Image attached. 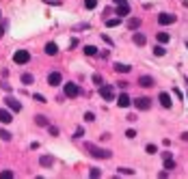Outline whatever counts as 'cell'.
Here are the masks:
<instances>
[{
    "label": "cell",
    "mask_w": 188,
    "mask_h": 179,
    "mask_svg": "<svg viewBox=\"0 0 188 179\" xmlns=\"http://www.w3.org/2000/svg\"><path fill=\"white\" fill-rule=\"evenodd\" d=\"M102 39H104V41H106V43H108V45H112V39H110V37H106V35H102Z\"/></svg>",
    "instance_id": "38"
},
{
    "label": "cell",
    "mask_w": 188,
    "mask_h": 179,
    "mask_svg": "<svg viewBox=\"0 0 188 179\" xmlns=\"http://www.w3.org/2000/svg\"><path fill=\"white\" fill-rule=\"evenodd\" d=\"M186 47H188V41H186Z\"/></svg>",
    "instance_id": "42"
},
{
    "label": "cell",
    "mask_w": 188,
    "mask_h": 179,
    "mask_svg": "<svg viewBox=\"0 0 188 179\" xmlns=\"http://www.w3.org/2000/svg\"><path fill=\"white\" fill-rule=\"evenodd\" d=\"M117 173H119V175H134V171H132V168H121V166L117 168Z\"/></svg>",
    "instance_id": "29"
},
{
    "label": "cell",
    "mask_w": 188,
    "mask_h": 179,
    "mask_svg": "<svg viewBox=\"0 0 188 179\" xmlns=\"http://www.w3.org/2000/svg\"><path fill=\"white\" fill-rule=\"evenodd\" d=\"M182 140H184V142H188V132H184V134H182Z\"/></svg>",
    "instance_id": "39"
},
{
    "label": "cell",
    "mask_w": 188,
    "mask_h": 179,
    "mask_svg": "<svg viewBox=\"0 0 188 179\" xmlns=\"http://www.w3.org/2000/svg\"><path fill=\"white\" fill-rule=\"evenodd\" d=\"M33 82H35L33 74H22V84H33Z\"/></svg>",
    "instance_id": "25"
},
{
    "label": "cell",
    "mask_w": 188,
    "mask_h": 179,
    "mask_svg": "<svg viewBox=\"0 0 188 179\" xmlns=\"http://www.w3.org/2000/svg\"><path fill=\"white\" fill-rule=\"evenodd\" d=\"M82 134H85V128H78V130H76V134H74V136H76V138H80Z\"/></svg>",
    "instance_id": "36"
},
{
    "label": "cell",
    "mask_w": 188,
    "mask_h": 179,
    "mask_svg": "<svg viewBox=\"0 0 188 179\" xmlns=\"http://www.w3.org/2000/svg\"><path fill=\"white\" fill-rule=\"evenodd\" d=\"M130 104H132V99H130L128 93H121V95L117 97V106H119V108H128Z\"/></svg>",
    "instance_id": "13"
},
{
    "label": "cell",
    "mask_w": 188,
    "mask_h": 179,
    "mask_svg": "<svg viewBox=\"0 0 188 179\" xmlns=\"http://www.w3.org/2000/svg\"><path fill=\"white\" fill-rule=\"evenodd\" d=\"M85 121H89V123L95 121V114H93V112H85Z\"/></svg>",
    "instance_id": "34"
},
{
    "label": "cell",
    "mask_w": 188,
    "mask_h": 179,
    "mask_svg": "<svg viewBox=\"0 0 188 179\" xmlns=\"http://www.w3.org/2000/svg\"><path fill=\"white\" fill-rule=\"evenodd\" d=\"M2 35H4V26H0V37H2Z\"/></svg>",
    "instance_id": "41"
},
{
    "label": "cell",
    "mask_w": 188,
    "mask_h": 179,
    "mask_svg": "<svg viewBox=\"0 0 188 179\" xmlns=\"http://www.w3.org/2000/svg\"><path fill=\"white\" fill-rule=\"evenodd\" d=\"M145 151H147V153H149V155H154V153H158V147H156V145H151V142H149V145H147V147H145Z\"/></svg>",
    "instance_id": "28"
},
{
    "label": "cell",
    "mask_w": 188,
    "mask_h": 179,
    "mask_svg": "<svg viewBox=\"0 0 188 179\" xmlns=\"http://www.w3.org/2000/svg\"><path fill=\"white\" fill-rule=\"evenodd\" d=\"M128 28H130V30H139V28H141V20H139V17H130V20H128Z\"/></svg>",
    "instance_id": "19"
},
{
    "label": "cell",
    "mask_w": 188,
    "mask_h": 179,
    "mask_svg": "<svg viewBox=\"0 0 188 179\" xmlns=\"http://www.w3.org/2000/svg\"><path fill=\"white\" fill-rule=\"evenodd\" d=\"M126 136H128V138H134V136H136V130H134V128L126 130Z\"/></svg>",
    "instance_id": "35"
},
{
    "label": "cell",
    "mask_w": 188,
    "mask_h": 179,
    "mask_svg": "<svg viewBox=\"0 0 188 179\" xmlns=\"http://www.w3.org/2000/svg\"><path fill=\"white\" fill-rule=\"evenodd\" d=\"M39 164H41L44 168H50V166L54 164V158H52V155H41V158H39Z\"/></svg>",
    "instance_id": "18"
},
{
    "label": "cell",
    "mask_w": 188,
    "mask_h": 179,
    "mask_svg": "<svg viewBox=\"0 0 188 179\" xmlns=\"http://www.w3.org/2000/svg\"><path fill=\"white\" fill-rule=\"evenodd\" d=\"M48 132H50V136H58V128H54V125H48Z\"/></svg>",
    "instance_id": "32"
},
{
    "label": "cell",
    "mask_w": 188,
    "mask_h": 179,
    "mask_svg": "<svg viewBox=\"0 0 188 179\" xmlns=\"http://www.w3.org/2000/svg\"><path fill=\"white\" fill-rule=\"evenodd\" d=\"M85 149L93 155L95 160H108V158L112 155L108 149H102V147H97V145H93V142H85Z\"/></svg>",
    "instance_id": "1"
},
{
    "label": "cell",
    "mask_w": 188,
    "mask_h": 179,
    "mask_svg": "<svg viewBox=\"0 0 188 179\" xmlns=\"http://www.w3.org/2000/svg\"><path fill=\"white\" fill-rule=\"evenodd\" d=\"M91 80H93V84H97V87H102V84H104V78H102L99 74H93V78H91Z\"/></svg>",
    "instance_id": "27"
},
{
    "label": "cell",
    "mask_w": 188,
    "mask_h": 179,
    "mask_svg": "<svg viewBox=\"0 0 188 179\" xmlns=\"http://www.w3.org/2000/svg\"><path fill=\"white\" fill-rule=\"evenodd\" d=\"M13 63H15V65H26V63H30V52H28V50H17V52L13 54Z\"/></svg>",
    "instance_id": "3"
},
{
    "label": "cell",
    "mask_w": 188,
    "mask_h": 179,
    "mask_svg": "<svg viewBox=\"0 0 188 179\" xmlns=\"http://www.w3.org/2000/svg\"><path fill=\"white\" fill-rule=\"evenodd\" d=\"M35 99H37V101H41V104L46 101V97H44V95H39V93H35Z\"/></svg>",
    "instance_id": "37"
},
{
    "label": "cell",
    "mask_w": 188,
    "mask_h": 179,
    "mask_svg": "<svg viewBox=\"0 0 188 179\" xmlns=\"http://www.w3.org/2000/svg\"><path fill=\"white\" fill-rule=\"evenodd\" d=\"M115 71H117V74H130L132 67L126 65V63H115Z\"/></svg>",
    "instance_id": "17"
},
{
    "label": "cell",
    "mask_w": 188,
    "mask_h": 179,
    "mask_svg": "<svg viewBox=\"0 0 188 179\" xmlns=\"http://www.w3.org/2000/svg\"><path fill=\"white\" fill-rule=\"evenodd\" d=\"M156 41H158V43H162V45H167L169 41H171V37H169L167 33H158V35H156Z\"/></svg>",
    "instance_id": "20"
},
{
    "label": "cell",
    "mask_w": 188,
    "mask_h": 179,
    "mask_svg": "<svg viewBox=\"0 0 188 179\" xmlns=\"http://www.w3.org/2000/svg\"><path fill=\"white\" fill-rule=\"evenodd\" d=\"M99 95H102V99L112 101V99H115V89H112L110 84H102V87H99Z\"/></svg>",
    "instance_id": "6"
},
{
    "label": "cell",
    "mask_w": 188,
    "mask_h": 179,
    "mask_svg": "<svg viewBox=\"0 0 188 179\" xmlns=\"http://www.w3.org/2000/svg\"><path fill=\"white\" fill-rule=\"evenodd\" d=\"M132 41H134V45H139V47H143V45L147 43V37H145L143 33H134V35H132Z\"/></svg>",
    "instance_id": "15"
},
{
    "label": "cell",
    "mask_w": 188,
    "mask_h": 179,
    "mask_svg": "<svg viewBox=\"0 0 188 179\" xmlns=\"http://www.w3.org/2000/svg\"><path fill=\"white\" fill-rule=\"evenodd\" d=\"M85 7L87 9H95L97 7V0H85Z\"/></svg>",
    "instance_id": "30"
},
{
    "label": "cell",
    "mask_w": 188,
    "mask_h": 179,
    "mask_svg": "<svg viewBox=\"0 0 188 179\" xmlns=\"http://www.w3.org/2000/svg\"><path fill=\"white\" fill-rule=\"evenodd\" d=\"M175 15L173 13H158V24L160 26H171V24H175Z\"/></svg>",
    "instance_id": "5"
},
{
    "label": "cell",
    "mask_w": 188,
    "mask_h": 179,
    "mask_svg": "<svg viewBox=\"0 0 188 179\" xmlns=\"http://www.w3.org/2000/svg\"><path fill=\"white\" fill-rule=\"evenodd\" d=\"M162 162H164V171H171V168H175V160H173V155L167 151V153H162Z\"/></svg>",
    "instance_id": "12"
},
{
    "label": "cell",
    "mask_w": 188,
    "mask_h": 179,
    "mask_svg": "<svg viewBox=\"0 0 188 179\" xmlns=\"http://www.w3.org/2000/svg\"><path fill=\"white\" fill-rule=\"evenodd\" d=\"M0 138H2V140H11L13 136H11V132H9V130H4V128H0Z\"/></svg>",
    "instance_id": "26"
},
{
    "label": "cell",
    "mask_w": 188,
    "mask_h": 179,
    "mask_svg": "<svg viewBox=\"0 0 188 179\" xmlns=\"http://www.w3.org/2000/svg\"><path fill=\"white\" fill-rule=\"evenodd\" d=\"M4 106L11 110V112H20L22 110V101H17L15 97H11V95H7L4 97Z\"/></svg>",
    "instance_id": "4"
},
{
    "label": "cell",
    "mask_w": 188,
    "mask_h": 179,
    "mask_svg": "<svg viewBox=\"0 0 188 179\" xmlns=\"http://www.w3.org/2000/svg\"><path fill=\"white\" fill-rule=\"evenodd\" d=\"M61 82H63V76H61L58 71H50V74H48V84H50V87H58Z\"/></svg>",
    "instance_id": "8"
},
{
    "label": "cell",
    "mask_w": 188,
    "mask_h": 179,
    "mask_svg": "<svg viewBox=\"0 0 188 179\" xmlns=\"http://www.w3.org/2000/svg\"><path fill=\"white\" fill-rule=\"evenodd\" d=\"M11 121H13V114H11V110H7V108H0V123L9 125Z\"/></svg>",
    "instance_id": "14"
},
{
    "label": "cell",
    "mask_w": 188,
    "mask_h": 179,
    "mask_svg": "<svg viewBox=\"0 0 188 179\" xmlns=\"http://www.w3.org/2000/svg\"><path fill=\"white\" fill-rule=\"evenodd\" d=\"M63 93H65V97H69V99H74V97H78L82 91L78 84H74V82H65L63 84Z\"/></svg>",
    "instance_id": "2"
},
{
    "label": "cell",
    "mask_w": 188,
    "mask_h": 179,
    "mask_svg": "<svg viewBox=\"0 0 188 179\" xmlns=\"http://www.w3.org/2000/svg\"><path fill=\"white\" fill-rule=\"evenodd\" d=\"M121 24V17H110V20H106V26L108 28H115V26H119Z\"/></svg>",
    "instance_id": "24"
},
{
    "label": "cell",
    "mask_w": 188,
    "mask_h": 179,
    "mask_svg": "<svg viewBox=\"0 0 188 179\" xmlns=\"http://www.w3.org/2000/svg\"><path fill=\"white\" fill-rule=\"evenodd\" d=\"M13 177V171H2L0 173V179H11Z\"/></svg>",
    "instance_id": "31"
},
{
    "label": "cell",
    "mask_w": 188,
    "mask_h": 179,
    "mask_svg": "<svg viewBox=\"0 0 188 179\" xmlns=\"http://www.w3.org/2000/svg\"><path fill=\"white\" fill-rule=\"evenodd\" d=\"M164 54H167V50H164V45L162 43L154 45V56H164Z\"/></svg>",
    "instance_id": "22"
},
{
    "label": "cell",
    "mask_w": 188,
    "mask_h": 179,
    "mask_svg": "<svg viewBox=\"0 0 188 179\" xmlns=\"http://www.w3.org/2000/svg\"><path fill=\"white\" fill-rule=\"evenodd\" d=\"M44 50H46V54H48V56H56V54H58V45L54 43V41L46 43V47H44Z\"/></svg>",
    "instance_id": "16"
},
{
    "label": "cell",
    "mask_w": 188,
    "mask_h": 179,
    "mask_svg": "<svg viewBox=\"0 0 188 179\" xmlns=\"http://www.w3.org/2000/svg\"><path fill=\"white\" fill-rule=\"evenodd\" d=\"M35 123H37L39 128H48V125H50V121H48L44 114H37V117H35Z\"/></svg>",
    "instance_id": "21"
},
{
    "label": "cell",
    "mask_w": 188,
    "mask_h": 179,
    "mask_svg": "<svg viewBox=\"0 0 188 179\" xmlns=\"http://www.w3.org/2000/svg\"><path fill=\"white\" fill-rule=\"evenodd\" d=\"M115 13H117V17H128V15H130V4H128V2H123V4H117Z\"/></svg>",
    "instance_id": "10"
},
{
    "label": "cell",
    "mask_w": 188,
    "mask_h": 179,
    "mask_svg": "<svg viewBox=\"0 0 188 179\" xmlns=\"http://www.w3.org/2000/svg\"><path fill=\"white\" fill-rule=\"evenodd\" d=\"M115 4H123V2H128V0H112Z\"/></svg>",
    "instance_id": "40"
},
{
    "label": "cell",
    "mask_w": 188,
    "mask_h": 179,
    "mask_svg": "<svg viewBox=\"0 0 188 179\" xmlns=\"http://www.w3.org/2000/svg\"><path fill=\"white\" fill-rule=\"evenodd\" d=\"M156 84V80L151 78V76H139V87H143V89H151Z\"/></svg>",
    "instance_id": "9"
},
{
    "label": "cell",
    "mask_w": 188,
    "mask_h": 179,
    "mask_svg": "<svg viewBox=\"0 0 188 179\" xmlns=\"http://www.w3.org/2000/svg\"><path fill=\"white\" fill-rule=\"evenodd\" d=\"M132 104H134L136 110H149V108H151V99H149V97H136Z\"/></svg>",
    "instance_id": "7"
},
{
    "label": "cell",
    "mask_w": 188,
    "mask_h": 179,
    "mask_svg": "<svg viewBox=\"0 0 188 179\" xmlns=\"http://www.w3.org/2000/svg\"><path fill=\"white\" fill-rule=\"evenodd\" d=\"M85 54H87V56H97L99 52H97L95 45H85Z\"/></svg>",
    "instance_id": "23"
},
{
    "label": "cell",
    "mask_w": 188,
    "mask_h": 179,
    "mask_svg": "<svg viewBox=\"0 0 188 179\" xmlns=\"http://www.w3.org/2000/svg\"><path fill=\"white\" fill-rule=\"evenodd\" d=\"M158 101H160V106H162V108H167V110L173 106V101H171V95H169V93H160V95H158Z\"/></svg>",
    "instance_id": "11"
},
{
    "label": "cell",
    "mask_w": 188,
    "mask_h": 179,
    "mask_svg": "<svg viewBox=\"0 0 188 179\" xmlns=\"http://www.w3.org/2000/svg\"><path fill=\"white\" fill-rule=\"evenodd\" d=\"M89 175H91V177H99V175H102V171H99V168H91V171H89Z\"/></svg>",
    "instance_id": "33"
}]
</instances>
